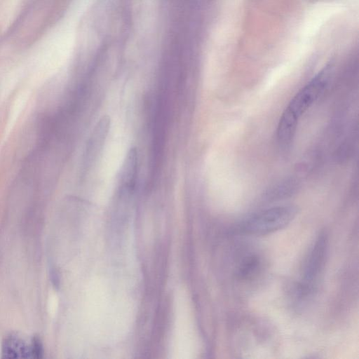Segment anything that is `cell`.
<instances>
[{
    "mask_svg": "<svg viewBox=\"0 0 359 359\" xmlns=\"http://www.w3.org/2000/svg\"><path fill=\"white\" fill-rule=\"evenodd\" d=\"M296 214V208L292 205L273 207L248 218L242 223L241 229L249 235H268L287 226Z\"/></svg>",
    "mask_w": 359,
    "mask_h": 359,
    "instance_id": "obj_2",
    "label": "cell"
},
{
    "mask_svg": "<svg viewBox=\"0 0 359 359\" xmlns=\"http://www.w3.org/2000/svg\"><path fill=\"white\" fill-rule=\"evenodd\" d=\"M331 68L326 67L302 87L292 98L283 111L277 128L280 143L287 144L294 137L302 115L320 97L327 87Z\"/></svg>",
    "mask_w": 359,
    "mask_h": 359,
    "instance_id": "obj_1",
    "label": "cell"
},
{
    "mask_svg": "<svg viewBox=\"0 0 359 359\" xmlns=\"http://www.w3.org/2000/svg\"><path fill=\"white\" fill-rule=\"evenodd\" d=\"M138 171V155L135 147H131L126 155L119 177V189L132 193L136 185Z\"/></svg>",
    "mask_w": 359,
    "mask_h": 359,
    "instance_id": "obj_6",
    "label": "cell"
},
{
    "mask_svg": "<svg viewBox=\"0 0 359 359\" xmlns=\"http://www.w3.org/2000/svg\"><path fill=\"white\" fill-rule=\"evenodd\" d=\"M42 353L41 344L36 338L28 346L18 336L11 335L5 339L3 345V354L6 358H39Z\"/></svg>",
    "mask_w": 359,
    "mask_h": 359,
    "instance_id": "obj_5",
    "label": "cell"
},
{
    "mask_svg": "<svg viewBox=\"0 0 359 359\" xmlns=\"http://www.w3.org/2000/svg\"><path fill=\"white\" fill-rule=\"evenodd\" d=\"M111 120L102 116L95 125L88 140L85 151L86 166L90 168L101 153L110 129Z\"/></svg>",
    "mask_w": 359,
    "mask_h": 359,
    "instance_id": "obj_4",
    "label": "cell"
},
{
    "mask_svg": "<svg viewBox=\"0 0 359 359\" xmlns=\"http://www.w3.org/2000/svg\"><path fill=\"white\" fill-rule=\"evenodd\" d=\"M327 248L325 234H320L312 246L305 262L303 278L299 287L301 294L310 293L323 269Z\"/></svg>",
    "mask_w": 359,
    "mask_h": 359,
    "instance_id": "obj_3",
    "label": "cell"
},
{
    "mask_svg": "<svg viewBox=\"0 0 359 359\" xmlns=\"http://www.w3.org/2000/svg\"><path fill=\"white\" fill-rule=\"evenodd\" d=\"M260 264L261 262L259 257L255 255H248L240 263L237 274L241 279H249L256 274Z\"/></svg>",
    "mask_w": 359,
    "mask_h": 359,
    "instance_id": "obj_7",
    "label": "cell"
}]
</instances>
